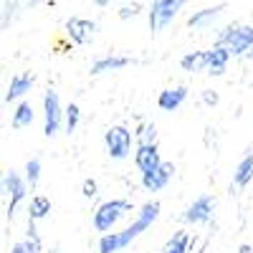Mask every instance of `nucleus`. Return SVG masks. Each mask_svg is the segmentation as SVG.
Returning a JSON list of instances; mask_svg holds the SVG:
<instances>
[{
	"instance_id": "1",
	"label": "nucleus",
	"mask_w": 253,
	"mask_h": 253,
	"mask_svg": "<svg viewBox=\"0 0 253 253\" xmlns=\"http://www.w3.org/2000/svg\"><path fill=\"white\" fill-rule=\"evenodd\" d=\"M160 210H162L160 200H147V203L139 208V213H137V218L132 220V225H126L124 230H119V233H114V230L101 233L96 251H99V253H119V251H124L126 246H132V241H137L144 230L152 228V223L160 218Z\"/></svg>"
},
{
	"instance_id": "2",
	"label": "nucleus",
	"mask_w": 253,
	"mask_h": 253,
	"mask_svg": "<svg viewBox=\"0 0 253 253\" xmlns=\"http://www.w3.org/2000/svg\"><path fill=\"white\" fill-rule=\"evenodd\" d=\"M215 46H223L230 58H243V53L253 46V26L251 23H228L218 31Z\"/></svg>"
},
{
	"instance_id": "3",
	"label": "nucleus",
	"mask_w": 253,
	"mask_h": 253,
	"mask_svg": "<svg viewBox=\"0 0 253 253\" xmlns=\"http://www.w3.org/2000/svg\"><path fill=\"white\" fill-rule=\"evenodd\" d=\"M132 210V203L124 200V198H114V200H104L96 210H94V218L91 225L96 233H107V230H114V225Z\"/></svg>"
},
{
	"instance_id": "4",
	"label": "nucleus",
	"mask_w": 253,
	"mask_h": 253,
	"mask_svg": "<svg viewBox=\"0 0 253 253\" xmlns=\"http://www.w3.org/2000/svg\"><path fill=\"white\" fill-rule=\"evenodd\" d=\"M187 5V0H152L150 10H147V23L152 33L167 31L180 15V10Z\"/></svg>"
},
{
	"instance_id": "5",
	"label": "nucleus",
	"mask_w": 253,
	"mask_h": 253,
	"mask_svg": "<svg viewBox=\"0 0 253 253\" xmlns=\"http://www.w3.org/2000/svg\"><path fill=\"white\" fill-rule=\"evenodd\" d=\"M132 132L126 129L124 124H114L104 132V147H107V155L112 160H126L132 155Z\"/></svg>"
},
{
	"instance_id": "6",
	"label": "nucleus",
	"mask_w": 253,
	"mask_h": 253,
	"mask_svg": "<svg viewBox=\"0 0 253 253\" xmlns=\"http://www.w3.org/2000/svg\"><path fill=\"white\" fill-rule=\"evenodd\" d=\"M61 124H63V107H61L58 91L48 89L43 94V134L53 139L61 132Z\"/></svg>"
},
{
	"instance_id": "7",
	"label": "nucleus",
	"mask_w": 253,
	"mask_h": 253,
	"mask_svg": "<svg viewBox=\"0 0 253 253\" xmlns=\"http://www.w3.org/2000/svg\"><path fill=\"white\" fill-rule=\"evenodd\" d=\"M0 193L8 195V218H13L18 205L23 203L26 195H28V185H26V180L20 177L18 172L10 170V172H5L3 177H0Z\"/></svg>"
},
{
	"instance_id": "8",
	"label": "nucleus",
	"mask_w": 253,
	"mask_h": 253,
	"mask_svg": "<svg viewBox=\"0 0 253 253\" xmlns=\"http://www.w3.org/2000/svg\"><path fill=\"white\" fill-rule=\"evenodd\" d=\"M213 213H215V198L213 195H200L185 208L182 223L185 225H205V223L213 220Z\"/></svg>"
},
{
	"instance_id": "9",
	"label": "nucleus",
	"mask_w": 253,
	"mask_h": 253,
	"mask_svg": "<svg viewBox=\"0 0 253 253\" xmlns=\"http://www.w3.org/2000/svg\"><path fill=\"white\" fill-rule=\"evenodd\" d=\"M63 28H66V36L71 38V43L76 46H86L94 41L96 31H99V23L91 18H81V15H71L66 23H63Z\"/></svg>"
},
{
	"instance_id": "10",
	"label": "nucleus",
	"mask_w": 253,
	"mask_h": 253,
	"mask_svg": "<svg viewBox=\"0 0 253 253\" xmlns=\"http://www.w3.org/2000/svg\"><path fill=\"white\" fill-rule=\"evenodd\" d=\"M142 175V187L147 190V193H160V190H165L167 185H170V180L175 177V165L172 162H160L155 165L152 170H147V172H139Z\"/></svg>"
},
{
	"instance_id": "11",
	"label": "nucleus",
	"mask_w": 253,
	"mask_h": 253,
	"mask_svg": "<svg viewBox=\"0 0 253 253\" xmlns=\"http://www.w3.org/2000/svg\"><path fill=\"white\" fill-rule=\"evenodd\" d=\"M228 61H230V53L223 46H213L203 51V71L210 76H223L228 69Z\"/></svg>"
},
{
	"instance_id": "12",
	"label": "nucleus",
	"mask_w": 253,
	"mask_h": 253,
	"mask_svg": "<svg viewBox=\"0 0 253 253\" xmlns=\"http://www.w3.org/2000/svg\"><path fill=\"white\" fill-rule=\"evenodd\" d=\"M225 3H218V5H210V8H200V10H195L193 15L187 18V26L193 28V31H205V28H210L215 23V20L225 13Z\"/></svg>"
},
{
	"instance_id": "13",
	"label": "nucleus",
	"mask_w": 253,
	"mask_h": 253,
	"mask_svg": "<svg viewBox=\"0 0 253 253\" xmlns=\"http://www.w3.org/2000/svg\"><path fill=\"white\" fill-rule=\"evenodd\" d=\"M162 162V155H160V144H137L134 150V165L139 172H147L152 170L155 165Z\"/></svg>"
},
{
	"instance_id": "14",
	"label": "nucleus",
	"mask_w": 253,
	"mask_h": 253,
	"mask_svg": "<svg viewBox=\"0 0 253 253\" xmlns=\"http://www.w3.org/2000/svg\"><path fill=\"white\" fill-rule=\"evenodd\" d=\"M129 63H139L129 56H101L91 63V76H104V74H109V71H119L124 66H129Z\"/></svg>"
},
{
	"instance_id": "15",
	"label": "nucleus",
	"mask_w": 253,
	"mask_h": 253,
	"mask_svg": "<svg viewBox=\"0 0 253 253\" xmlns=\"http://www.w3.org/2000/svg\"><path fill=\"white\" fill-rule=\"evenodd\" d=\"M33 84H36V76L33 74H18V76H13L10 79V86H8V91L3 94V99L10 104V101H20L31 89H33Z\"/></svg>"
},
{
	"instance_id": "16",
	"label": "nucleus",
	"mask_w": 253,
	"mask_h": 253,
	"mask_svg": "<svg viewBox=\"0 0 253 253\" xmlns=\"http://www.w3.org/2000/svg\"><path fill=\"white\" fill-rule=\"evenodd\" d=\"M187 99V86H172V89H162L157 96V107L162 112H177Z\"/></svg>"
},
{
	"instance_id": "17",
	"label": "nucleus",
	"mask_w": 253,
	"mask_h": 253,
	"mask_svg": "<svg viewBox=\"0 0 253 253\" xmlns=\"http://www.w3.org/2000/svg\"><path fill=\"white\" fill-rule=\"evenodd\" d=\"M251 182H253V152L248 150V152L241 157V162L236 165L233 187H236V190H243V187H248Z\"/></svg>"
},
{
	"instance_id": "18",
	"label": "nucleus",
	"mask_w": 253,
	"mask_h": 253,
	"mask_svg": "<svg viewBox=\"0 0 253 253\" xmlns=\"http://www.w3.org/2000/svg\"><path fill=\"white\" fill-rule=\"evenodd\" d=\"M51 198H46V195H33L31 198V203H28V220H43V218H48V213H51Z\"/></svg>"
},
{
	"instance_id": "19",
	"label": "nucleus",
	"mask_w": 253,
	"mask_h": 253,
	"mask_svg": "<svg viewBox=\"0 0 253 253\" xmlns=\"http://www.w3.org/2000/svg\"><path fill=\"white\" fill-rule=\"evenodd\" d=\"M33 119H36L33 107H31L28 101H20L18 107H15V112H13L10 124H13V129H26V126H31V124H33Z\"/></svg>"
},
{
	"instance_id": "20",
	"label": "nucleus",
	"mask_w": 253,
	"mask_h": 253,
	"mask_svg": "<svg viewBox=\"0 0 253 253\" xmlns=\"http://www.w3.org/2000/svg\"><path fill=\"white\" fill-rule=\"evenodd\" d=\"M190 251V233L187 230H175L172 238L165 243L162 253H187Z\"/></svg>"
},
{
	"instance_id": "21",
	"label": "nucleus",
	"mask_w": 253,
	"mask_h": 253,
	"mask_svg": "<svg viewBox=\"0 0 253 253\" xmlns=\"http://www.w3.org/2000/svg\"><path fill=\"white\" fill-rule=\"evenodd\" d=\"M137 144H157V124L155 122H142L134 132Z\"/></svg>"
},
{
	"instance_id": "22",
	"label": "nucleus",
	"mask_w": 253,
	"mask_h": 253,
	"mask_svg": "<svg viewBox=\"0 0 253 253\" xmlns=\"http://www.w3.org/2000/svg\"><path fill=\"white\" fill-rule=\"evenodd\" d=\"M79 122H81V109H79V104H69L66 109H63V129H66V134H74L79 129Z\"/></svg>"
},
{
	"instance_id": "23",
	"label": "nucleus",
	"mask_w": 253,
	"mask_h": 253,
	"mask_svg": "<svg viewBox=\"0 0 253 253\" xmlns=\"http://www.w3.org/2000/svg\"><path fill=\"white\" fill-rule=\"evenodd\" d=\"M180 69L187 74H198L203 71V51H190L180 58Z\"/></svg>"
},
{
	"instance_id": "24",
	"label": "nucleus",
	"mask_w": 253,
	"mask_h": 253,
	"mask_svg": "<svg viewBox=\"0 0 253 253\" xmlns=\"http://www.w3.org/2000/svg\"><path fill=\"white\" fill-rule=\"evenodd\" d=\"M20 0H5V8H3V13H0V28H5V26H10L13 20L20 15Z\"/></svg>"
},
{
	"instance_id": "25",
	"label": "nucleus",
	"mask_w": 253,
	"mask_h": 253,
	"mask_svg": "<svg viewBox=\"0 0 253 253\" xmlns=\"http://www.w3.org/2000/svg\"><path fill=\"white\" fill-rule=\"evenodd\" d=\"M41 170H43V167H41V160H38V157H33V160L26 162V175H23V180H26L28 187H36V185L41 182Z\"/></svg>"
},
{
	"instance_id": "26",
	"label": "nucleus",
	"mask_w": 253,
	"mask_h": 253,
	"mask_svg": "<svg viewBox=\"0 0 253 253\" xmlns=\"http://www.w3.org/2000/svg\"><path fill=\"white\" fill-rule=\"evenodd\" d=\"M28 253H38L41 251V236H38V230H36V220H28V230H26V241H20Z\"/></svg>"
},
{
	"instance_id": "27",
	"label": "nucleus",
	"mask_w": 253,
	"mask_h": 253,
	"mask_svg": "<svg viewBox=\"0 0 253 253\" xmlns=\"http://www.w3.org/2000/svg\"><path fill=\"white\" fill-rule=\"evenodd\" d=\"M81 195L86 198V200L96 198V195H99V182H96L94 177H86V180H84V185H81Z\"/></svg>"
},
{
	"instance_id": "28",
	"label": "nucleus",
	"mask_w": 253,
	"mask_h": 253,
	"mask_svg": "<svg viewBox=\"0 0 253 253\" xmlns=\"http://www.w3.org/2000/svg\"><path fill=\"white\" fill-rule=\"evenodd\" d=\"M142 13V5L139 3H126L119 8V20H129V18H137Z\"/></svg>"
},
{
	"instance_id": "29",
	"label": "nucleus",
	"mask_w": 253,
	"mask_h": 253,
	"mask_svg": "<svg viewBox=\"0 0 253 253\" xmlns=\"http://www.w3.org/2000/svg\"><path fill=\"white\" fill-rule=\"evenodd\" d=\"M200 99H203L205 107H218V104H220V96H218V91H213V89H205Z\"/></svg>"
},
{
	"instance_id": "30",
	"label": "nucleus",
	"mask_w": 253,
	"mask_h": 253,
	"mask_svg": "<svg viewBox=\"0 0 253 253\" xmlns=\"http://www.w3.org/2000/svg\"><path fill=\"white\" fill-rule=\"evenodd\" d=\"M41 3H43V0H20V5H23V8H36Z\"/></svg>"
},
{
	"instance_id": "31",
	"label": "nucleus",
	"mask_w": 253,
	"mask_h": 253,
	"mask_svg": "<svg viewBox=\"0 0 253 253\" xmlns=\"http://www.w3.org/2000/svg\"><path fill=\"white\" fill-rule=\"evenodd\" d=\"M10 253H28V248H26L23 243H15V246L10 248Z\"/></svg>"
},
{
	"instance_id": "32",
	"label": "nucleus",
	"mask_w": 253,
	"mask_h": 253,
	"mask_svg": "<svg viewBox=\"0 0 253 253\" xmlns=\"http://www.w3.org/2000/svg\"><path fill=\"white\" fill-rule=\"evenodd\" d=\"M91 3H94V5H99V8H107V5L112 3V0H91Z\"/></svg>"
},
{
	"instance_id": "33",
	"label": "nucleus",
	"mask_w": 253,
	"mask_h": 253,
	"mask_svg": "<svg viewBox=\"0 0 253 253\" xmlns=\"http://www.w3.org/2000/svg\"><path fill=\"white\" fill-rule=\"evenodd\" d=\"M238 253H253V248H251V246H248V243H243V246H241V248H238Z\"/></svg>"
},
{
	"instance_id": "34",
	"label": "nucleus",
	"mask_w": 253,
	"mask_h": 253,
	"mask_svg": "<svg viewBox=\"0 0 253 253\" xmlns=\"http://www.w3.org/2000/svg\"><path fill=\"white\" fill-rule=\"evenodd\" d=\"M243 58H251V61H253V46H251V48H248V51L243 53Z\"/></svg>"
},
{
	"instance_id": "35",
	"label": "nucleus",
	"mask_w": 253,
	"mask_h": 253,
	"mask_svg": "<svg viewBox=\"0 0 253 253\" xmlns=\"http://www.w3.org/2000/svg\"><path fill=\"white\" fill-rule=\"evenodd\" d=\"M198 253H210V248H208V246H203V248H200Z\"/></svg>"
}]
</instances>
